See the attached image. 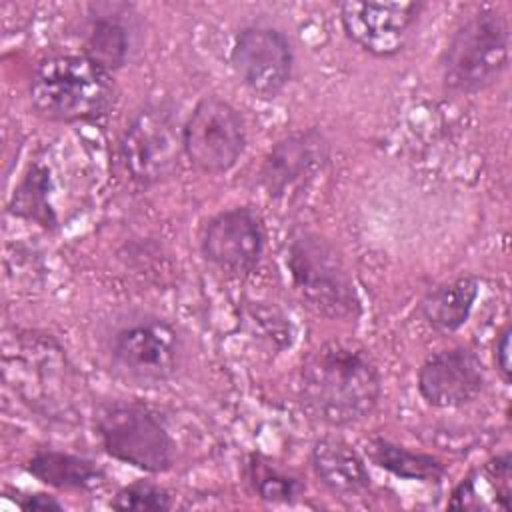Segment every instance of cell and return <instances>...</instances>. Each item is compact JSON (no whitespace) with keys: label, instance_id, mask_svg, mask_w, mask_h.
I'll return each instance as SVG.
<instances>
[{"label":"cell","instance_id":"20","mask_svg":"<svg viewBox=\"0 0 512 512\" xmlns=\"http://www.w3.org/2000/svg\"><path fill=\"white\" fill-rule=\"evenodd\" d=\"M368 456L380 468L406 480L440 482L444 476V464L432 454L414 452L384 438H372L368 442Z\"/></svg>","mask_w":512,"mask_h":512},{"label":"cell","instance_id":"15","mask_svg":"<svg viewBox=\"0 0 512 512\" xmlns=\"http://www.w3.org/2000/svg\"><path fill=\"white\" fill-rule=\"evenodd\" d=\"M316 478L340 498L360 496L370 488V474L362 456L342 438L324 436L310 450Z\"/></svg>","mask_w":512,"mask_h":512},{"label":"cell","instance_id":"8","mask_svg":"<svg viewBox=\"0 0 512 512\" xmlns=\"http://www.w3.org/2000/svg\"><path fill=\"white\" fill-rule=\"evenodd\" d=\"M120 160L128 176L140 186H152L170 178L184 152L182 128L160 110L138 112L120 138Z\"/></svg>","mask_w":512,"mask_h":512},{"label":"cell","instance_id":"25","mask_svg":"<svg viewBox=\"0 0 512 512\" xmlns=\"http://www.w3.org/2000/svg\"><path fill=\"white\" fill-rule=\"evenodd\" d=\"M26 184L30 186L28 190L32 192V190L40 188V184H42V182H40V178H36V176H34L32 180L28 178V180H26ZM20 196H24V208H30V210H32V208H36V206H38V204H36V200H32V196H30L28 192H20Z\"/></svg>","mask_w":512,"mask_h":512},{"label":"cell","instance_id":"23","mask_svg":"<svg viewBox=\"0 0 512 512\" xmlns=\"http://www.w3.org/2000/svg\"><path fill=\"white\" fill-rule=\"evenodd\" d=\"M494 360H496V368H498L500 376L504 378V382H510L512 368H510V328L508 326L500 332V336L496 340Z\"/></svg>","mask_w":512,"mask_h":512},{"label":"cell","instance_id":"19","mask_svg":"<svg viewBox=\"0 0 512 512\" xmlns=\"http://www.w3.org/2000/svg\"><path fill=\"white\" fill-rule=\"evenodd\" d=\"M28 472L40 482L58 490H94L102 484L104 472L86 458L60 452L40 450L28 460Z\"/></svg>","mask_w":512,"mask_h":512},{"label":"cell","instance_id":"5","mask_svg":"<svg viewBox=\"0 0 512 512\" xmlns=\"http://www.w3.org/2000/svg\"><path fill=\"white\" fill-rule=\"evenodd\" d=\"M6 374H14V390L36 412L50 418H66L72 412L74 370L52 338H16L14 354H6Z\"/></svg>","mask_w":512,"mask_h":512},{"label":"cell","instance_id":"3","mask_svg":"<svg viewBox=\"0 0 512 512\" xmlns=\"http://www.w3.org/2000/svg\"><path fill=\"white\" fill-rule=\"evenodd\" d=\"M510 34L506 18L496 8L470 16L450 38L442 60V82L456 94H474L490 86L506 70Z\"/></svg>","mask_w":512,"mask_h":512},{"label":"cell","instance_id":"21","mask_svg":"<svg viewBox=\"0 0 512 512\" xmlns=\"http://www.w3.org/2000/svg\"><path fill=\"white\" fill-rule=\"evenodd\" d=\"M246 482L260 500L272 504L294 502L304 492V484L298 476L290 474L288 470L280 468L270 458H264L260 454L248 456Z\"/></svg>","mask_w":512,"mask_h":512},{"label":"cell","instance_id":"16","mask_svg":"<svg viewBox=\"0 0 512 512\" xmlns=\"http://www.w3.org/2000/svg\"><path fill=\"white\" fill-rule=\"evenodd\" d=\"M510 494L512 458L510 452H504L468 474L452 490L448 506L456 510H508Z\"/></svg>","mask_w":512,"mask_h":512},{"label":"cell","instance_id":"10","mask_svg":"<svg viewBox=\"0 0 512 512\" xmlns=\"http://www.w3.org/2000/svg\"><path fill=\"white\" fill-rule=\"evenodd\" d=\"M230 62L250 92L260 98H274L292 76L294 56L282 32L268 26H250L236 36Z\"/></svg>","mask_w":512,"mask_h":512},{"label":"cell","instance_id":"1","mask_svg":"<svg viewBox=\"0 0 512 512\" xmlns=\"http://www.w3.org/2000/svg\"><path fill=\"white\" fill-rule=\"evenodd\" d=\"M298 394L302 408L314 420L348 426L364 420L376 408L380 374L362 348L326 342L302 364Z\"/></svg>","mask_w":512,"mask_h":512},{"label":"cell","instance_id":"24","mask_svg":"<svg viewBox=\"0 0 512 512\" xmlns=\"http://www.w3.org/2000/svg\"><path fill=\"white\" fill-rule=\"evenodd\" d=\"M18 506L26 512H52V510H62L64 506L54 498V496H48V494H26L22 498H18Z\"/></svg>","mask_w":512,"mask_h":512},{"label":"cell","instance_id":"13","mask_svg":"<svg viewBox=\"0 0 512 512\" xmlns=\"http://www.w3.org/2000/svg\"><path fill=\"white\" fill-rule=\"evenodd\" d=\"M484 366L468 348L432 354L418 370V392L436 408H458L472 402L484 388Z\"/></svg>","mask_w":512,"mask_h":512},{"label":"cell","instance_id":"18","mask_svg":"<svg viewBox=\"0 0 512 512\" xmlns=\"http://www.w3.org/2000/svg\"><path fill=\"white\" fill-rule=\"evenodd\" d=\"M478 292L480 280L476 276H460L430 290L420 304V312L438 332H454L468 320Z\"/></svg>","mask_w":512,"mask_h":512},{"label":"cell","instance_id":"9","mask_svg":"<svg viewBox=\"0 0 512 512\" xmlns=\"http://www.w3.org/2000/svg\"><path fill=\"white\" fill-rule=\"evenodd\" d=\"M184 154L190 164L208 174L230 170L246 144V124L240 112L222 98H202L182 126Z\"/></svg>","mask_w":512,"mask_h":512},{"label":"cell","instance_id":"22","mask_svg":"<svg viewBox=\"0 0 512 512\" xmlns=\"http://www.w3.org/2000/svg\"><path fill=\"white\" fill-rule=\"evenodd\" d=\"M112 508L132 512H162L172 508V498L164 488L140 480L118 490L112 500Z\"/></svg>","mask_w":512,"mask_h":512},{"label":"cell","instance_id":"2","mask_svg":"<svg viewBox=\"0 0 512 512\" xmlns=\"http://www.w3.org/2000/svg\"><path fill=\"white\" fill-rule=\"evenodd\" d=\"M30 102L52 122L92 120L110 108L114 82L108 70L84 54L44 58L30 78Z\"/></svg>","mask_w":512,"mask_h":512},{"label":"cell","instance_id":"6","mask_svg":"<svg viewBox=\"0 0 512 512\" xmlns=\"http://www.w3.org/2000/svg\"><path fill=\"white\" fill-rule=\"evenodd\" d=\"M286 266L302 298L320 314L350 318L358 312L352 280L336 250L316 234L300 232L290 240Z\"/></svg>","mask_w":512,"mask_h":512},{"label":"cell","instance_id":"14","mask_svg":"<svg viewBox=\"0 0 512 512\" xmlns=\"http://www.w3.org/2000/svg\"><path fill=\"white\" fill-rule=\"evenodd\" d=\"M328 160V142L320 130H302L282 138L264 158L260 182L264 190L282 198L310 182Z\"/></svg>","mask_w":512,"mask_h":512},{"label":"cell","instance_id":"11","mask_svg":"<svg viewBox=\"0 0 512 512\" xmlns=\"http://www.w3.org/2000/svg\"><path fill=\"white\" fill-rule=\"evenodd\" d=\"M420 2L348 0L340 4V22L346 36L374 56L398 54L420 14Z\"/></svg>","mask_w":512,"mask_h":512},{"label":"cell","instance_id":"4","mask_svg":"<svg viewBox=\"0 0 512 512\" xmlns=\"http://www.w3.org/2000/svg\"><path fill=\"white\" fill-rule=\"evenodd\" d=\"M94 422L112 458L144 472H164L174 464L176 444L148 406L124 400L106 402L96 410Z\"/></svg>","mask_w":512,"mask_h":512},{"label":"cell","instance_id":"17","mask_svg":"<svg viewBox=\"0 0 512 512\" xmlns=\"http://www.w3.org/2000/svg\"><path fill=\"white\" fill-rule=\"evenodd\" d=\"M84 48V56H88L108 72L120 68L126 62L130 34L120 20V14L112 6H90L84 32Z\"/></svg>","mask_w":512,"mask_h":512},{"label":"cell","instance_id":"7","mask_svg":"<svg viewBox=\"0 0 512 512\" xmlns=\"http://www.w3.org/2000/svg\"><path fill=\"white\" fill-rule=\"evenodd\" d=\"M108 352L120 378L148 388L176 374L182 346L172 324L156 316H138L112 334Z\"/></svg>","mask_w":512,"mask_h":512},{"label":"cell","instance_id":"12","mask_svg":"<svg viewBox=\"0 0 512 512\" xmlns=\"http://www.w3.org/2000/svg\"><path fill=\"white\" fill-rule=\"evenodd\" d=\"M204 258L230 274L250 272L264 250L260 216L250 208H232L216 214L202 232Z\"/></svg>","mask_w":512,"mask_h":512}]
</instances>
